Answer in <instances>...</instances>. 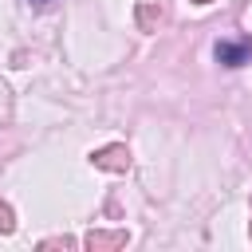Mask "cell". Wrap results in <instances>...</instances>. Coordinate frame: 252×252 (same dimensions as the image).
Here are the masks:
<instances>
[{"mask_svg":"<svg viewBox=\"0 0 252 252\" xmlns=\"http://www.w3.org/2000/svg\"><path fill=\"white\" fill-rule=\"evenodd\" d=\"M217 63H224V67H244V63H252V43H248V39H240V43L220 39V43H217Z\"/></svg>","mask_w":252,"mask_h":252,"instance_id":"obj_1","label":"cell"},{"mask_svg":"<svg viewBox=\"0 0 252 252\" xmlns=\"http://www.w3.org/2000/svg\"><path fill=\"white\" fill-rule=\"evenodd\" d=\"M126 146H106V150H98L94 154V165H102V169H126Z\"/></svg>","mask_w":252,"mask_h":252,"instance_id":"obj_2","label":"cell"},{"mask_svg":"<svg viewBox=\"0 0 252 252\" xmlns=\"http://www.w3.org/2000/svg\"><path fill=\"white\" fill-rule=\"evenodd\" d=\"M0 232H12V209L0 205Z\"/></svg>","mask_w":252,"mask_h":252,"instance_id":"obj_3","label":"cell"},{"mask_svg":"<svg viewBox=\"0 0 252 252\" xmlns=\"http://www.w3.org/2000/svg\"><path fill=\"white\" fill-rule=\"evenodd\" d=\"M122 240H126L122 232H118V236H91V244H122Z\"/></svg>","mask_w":252,"mask_h":252,"instance_id":"obj_4","label":"cell"},{"mask_svg":"<svg viewBox=\"0 0 252 252\" xmlns=\"http://www.w3.org/2000/svg\"><path fill=\"white\" fill-rule=\"evenodd\" d=\"M154 20H161V12H154V8H142V24H146V28H150V24H154Z\"/></svg>","mask_w":252,"mask_h":252,"instance_id":"obj_5","label":"cell"},{"mask_svg":"<svg viewBox=\"0 0 252 252\" xmlns=\"http://www.w3.org/2000/svg\"><path fill=\"white\" fill-rule=\"evenodd\" d=\"M32 4H47V0H32Z\"/></svg>","mask_w":252,"mask_h":252,"instance_id":"obj_6","label":"cell"},{"mask_svg":"<svg viewBox=\"0 0 252 252\" xmlns=\"http://www.w3.org/2000/svg\"><path fill=\"white\" fill-rule=\"evenodd\" d=\"M197 4H209V0H197Z\"/></svg>","mask_w":252,"mask_h":252,"instance_id":"obj_7","label":"cell"}]
</instances>
